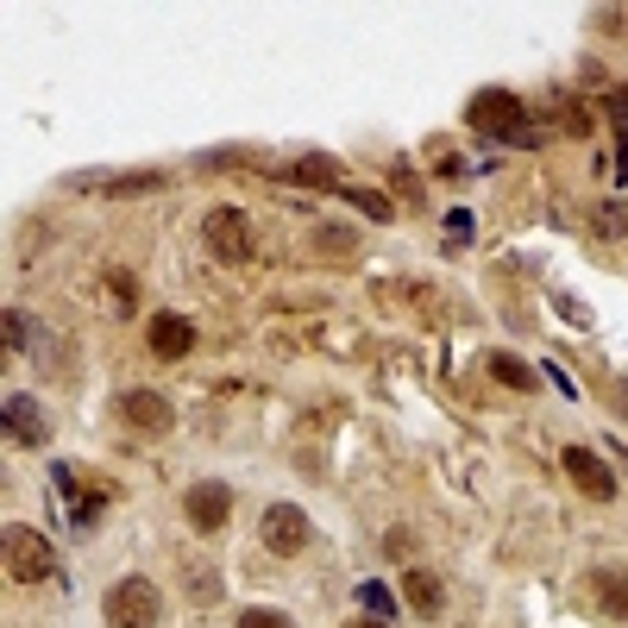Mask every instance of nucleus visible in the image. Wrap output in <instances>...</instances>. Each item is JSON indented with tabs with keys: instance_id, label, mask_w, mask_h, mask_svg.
Masks as SVG:
<instances>
[{
	"instance_id": "1",
	"label": "nucleus",
	"mask_w": 628,
	"mask_h": 628,
	"mask_svg": "<svg viewBox=\"0 0 628 628\" xmlns=\"http://www.w3.org/2000/svg\"><path fill=\"white\" fill-rule=\"evenodd\" d=\"M465 120H472L484 139H497V145H534V114H528V100L509 95V88H477L472 107H465Z\"/></svg>"
},
{
	"instance_id": "2",
	"label": "nucleus",
	"mask_w": 628,
	"mask_h": 628,
	"mask_svg": "<svg viewBox=\"0 0 628 628\" xmlns=\"http://www.w3.org/2000/svg\"><path fill=\"white\" fill-rule=\"evenodd\" d=\"M50 484H57L63 509H70L75 534H82V528H95L100 516H107V502H114V484H107V477H95L88 465H50Z\"/></svg>"
},
{
	"instance_id": "3",
	"label": "nucleus",
	"mask_w": 628,
	"mask_h": 628,
	"mask_svg": "<svg viewBox=\"0 0 628 628\" xmlns=\"http://www.w3.org/2000/svg\"><path fill=\"white\" fill-rule=\"evenodd\" d=\"M100 616H107V628H157V616H164V591L151 584V578H114L107 584V597H100Z\"/></svg>"
},
{
	"instance_id": "4",
	"label": "nucleus",
	"mask_w": 628,
	"mask_h": 628,
	"mask_svg": "<svg viewBox=\"0 0 628 628\" xmlns=\"http://www.w3.org/2000/svg\"><path fill=\"white\" fill-rule=\"evenodd\" d=\"M0 547H7V572L20 578V584H45V578H57V547H50L38 528L13 522L7 534H0Z\"/></svg>"
},
{
	"instance_id": "5",
	"label": "nucleus",
	"mask_w": 628,
	"mask_h": 628,
	"mask_svg": "<svg viewBox=\"0 0 628 628\" xmlns=\"http://www.w3.org/2000/svg\"><path fill=\"white\" fill-rule=\"evenodd\" d=\"M201 239H208V251H214L221 264H246V258H251V221H246V208H208Z\"/></svg>"
},
{
	"instance_id": "6",
	"label": "nucleus",
	"mask_w": 628,
	"mask_h": 628,
	"mask_svg": "<svg viewBox=\"0 0 628 628\" xmlns=\"http://www.w3.org/2000/svg\"><path fill=\"white\" fill-rule=\"evenodd\" d=\"M182 509H189V528H195V534H226V522H233V490H226L221 477H201V484H189Z\"/></svg>"
},
{
	"instance_id": "7",
	"label": "nucleus",
	"mask_w": 628,
	"mask_h": 628,
	"mask_svg": "<svg viewBox=\"0 0 628 628\" xmlns=\"http://www.w3.org/2000/svg\"><path fill=\"white\" fill-rule=\"evenodd\" d=\"M308 509H296V502H271L264 509V547L271 553H301L308 547Z\"/></svg>"
},
{
	"instance_id": "8",
	"label": "nucleus",
	"mask_w": 628,
	"mask_h": 628,
	"mask_svg": "<svg viewBox=\"0 0 628 628\" xmlns=\"http://www.w3.org/2000/svg\"><path fill=\"white\" fill-rule=\"evenodd\" d=\"M120 422L157 440V434H170V427H176V408L157 396V390H126V396H120Z\"/></svg>"
},
{
	"instance_id": "9",
	"label": "nucleus",
	"mask_w": 628,
	"mask_h": 628,
	"mask_svg": "<svg viewBox=\"0 0 628 628\" xmlns=\"http://www.w3.org/2000/svg\"><path fill=\"white\" fill-rule=\"evenodd\" d=\"M566 477H572L591 502H616V477H609V465H603L591 447H566Z\"/></svg>"
},
{
	"instance_id": "10",
	"label": "nucleus",
	"mask_w": 628,
	"mask_h": 628,
	"mask_svg": "<svg viewBox=\"0 0 628 628\" xmlns=\"http://www.w3.org/2000/svg\"><path fill=\"white\" fill-rule=\"evenodd\" d=\"M7 440H13V447H45L50 440L45 402L38 396H7Z\"/></svg>"
},
{
	"instance_id": "11",
	"label": "nucleus",
	"mask_w": 628,
	"mask_h": 628,
	"mask_svg": "<svg viewBox=\"0 0 628 628\" xmlns=\"http://www.w3.org/2000/svg\"><path fill=\"white\" fill-rule=\"evenodd\" d=\"M145 346H151V358H182V352L195 346V327L182 321V315H151V327H145Z\"/></svg>"
},
{
	"instance_id": "12",
	"label": "nucleus",
	"mask_w": 628,
	"mask_h": 628,
	"mask_svg": "<svg viewBox=\"0 0 628 628\" xmlns=\"http://www.w3.org/2000/svg\"><path fill=\"white\" fill-rule=\"evenodd\" d=\"M402 597H408V609H415V616H440V603H447V591H440V578L427 572H408L402 578Z\"/></svg>"
},
{
	"instance_id": "13",
	"label": "nucleus",
	"mask_w": 628,
	"mask_h": 628,
	"mask_svg": "<svg viewBox=\"0 0 628 628\" xmlns=\"http://www.w3.org/2000/svg\"><path fill=\"white\" fill-rule=\"evenodd\" d=\"M289 182H308V189H346V170L333 164V157H301V164H289Z\"/></svg>"
},
{
	"instance_id": "14",
	"label": "nucleus",
	"mask_w": 628,
	"mask_h": 628,
	"mask_svg": "<svg viewBox=\"0 0 628 628\" xmlns=\"http://www.w3.org/2000/svg\"><path fill=\"white\" fill-rule=\"evenodd\" d=\"M591 591H597V603L616 616V623H628V578L623 572H609V566H603V572H591Z\"/></svg>"
},
{
	"instance_id": "15",
	"label": "nucleus",
	"mask_w": 628,
	"mask_h": 628,
	"mask_svg": "<svg viewBox=\"0 0 628 628\" xmlns=\"http://www.w3.org/2000/svg\"><path fill=\"white\" fill-rule=\"evenodd\" d=\"M75 182H82V176H75ZM82 189H100V195H151V189H164V176L132 170V176H114V182H82Z\"/></svg>"
},
{
	"instance_id": "16",
	"label": "nucleus",
	"mask_w": 628,
	"mask_h": 628,
	"mask_svg": "<svg viewBox=\"0 0 628 628\" xmlns=\"http://www.w3.org/2000/svg\"><path fill=\"white\" fill-rule=\"evenodd\" d=\"M484 371L497 377L502 390H534V371H528L522 358H509V352H490V358H484Z\"/></svg>"
},
{
	"instance_id": "17",
	"label": "nucleus",
	"mask_w": 628,
	"mask_h": 628,
	"mask_svg": "<svg viewBox=\"0 0 628 628\" xmlns=\"http://www.w3.org/2000/svg\"><path fill=\"white\" fill-rule=\"evenodd\" d=\"M547 114L559 120V132H572V139H584V132H591V114H584V107H572L566 95H547Z\"/></svg>"
},
{
	"instance_id": "18",
	"label": "nucleus",
	"mask_w": 628,
	"mask_h": 628,
	"mask_svg": "<svg viewBox=\"0 0 628 628\" xmlns=\"http://www.w3.org/2000/svg\"><path fill=\"white\" fill-rule=\"evenodd\" d=\"M189 597H195V603H214V597H221V572L195 559V566H189Z\"/></svg>"
},
{
	"instance_id": "19",
	"label": "nucleus",
	"mask_w": 628,
	"mask_h": 628,
	"mask_svg": "<svg viewBox=\"0 0 628 628\" xmlns=\"http://www.w3.org/2000/svg\"><path fill=\"white\" fill-rule=\"evenodd\" d=\"M315 246L333 251V258H352V251H358V233H346V226H321V233H315Z\"/></svg>"
},
{
	"instance_id": "20",
	"label": "nucleus",
	"mask_w": 628,
	"mask_h": 628,
	"mask_svg": "<svg viewBox=\"0 0 628 628\" xmlns=\"http://www.w3.org/2000/svg\"><path fill=\"white\" fill-rule=\"evenodd\" d=\"M340 195H352V208H365V214H371V221H390V195H377V189H340Z\"/></svg>"
},
{
	"instance_id": "21",
	"label": "nucleus",
	"mask_w": 628,
	"mask_h": 628,
	"mask_svg": "<svg viewBox=\"0 0 628 628\" xmlns=\"http://www.w3.org/2000/svg\"><path fill=\"white\" fill-rule=\"evenodd\" d=\"M107 289H114V308H139V283H132V271H107Z\"/></svg>"
},
{
	"instance_id": "22",
	"label": "nucleus",
	"mask_w": 628,
	"mask_h": 628,
	"mask_svg": "<svg viewBox=\"0 0 628 628\" xmlns=\"http://www.w3.org/2000/svg\"><path fill=\"white\" fill-rule=\"evenodd\" d=\"M32 315H20V308H7V352H20V346H32Z\"/></svg>"
},
{
	"instance_id": "23",
	"label": "nucleus",
	"mask_w": 628,
	"mask_h": 628,
	"mask_svg": "<svg viewBox=\"0 0 628 628\" xmlns=\"http://www.w3.org/2000/svg\"><path fill=\"white\" fill-rule=\"evenodd\" d=\"M239 628H296V623H289L283 609H246V616H239Z\"/></svg>"
},
{
	"instance_id": "24",
	"label": "nucleus",
	"mask_w": 628,
	"mask_h": 628,
	"mask_svg": "<svg viewBox=\"0 0 628 628\" xmlns=\"http://www.w3.org/2000/svg\"><path fill=\"white\" fill-rule=\"evenodd\" d=\"M358 603H365V609H377V616H390V609H396V597H390L383 584H358Z\"/></svg>"
},
{
	"instance_id": "25",
	"label": "nucleus",
	"mask_w": 628,
	"mask_h": 628,
	"mask_svg": "<svg viewBox=\"0 0 628 628\" xmlns=\"http://www.w3.org/2000/svg\"><path fill=\"white\" fill-rule=\"evenodd\" d=\"M597 233H603V239H616V233H623V208H616V201H603V208H597Z\"/></svg>"
},
{
	"instance_id": "26",
	"label": "nucleus",
	"mask_w": 628,
	"mask_h": 628,
	"mask_svg": "<svg viewBox=\"0 0 628 628\" xmlns=\"http://www.w3.org/2000/svg\"><path fill=\"white\" fill-rule=\"evenodd\" d=\"M553 301H559V315H566V321L591 327V308H584V301H572V296H553Z\"/></svg>"
},
{
	"instance_id": "27",
	"label": "nucleus",
	"mask_w": 628,
	"mask_h": 628,
	"mask_svg": "<svg viewBox=\"0 0 628 628\" xmlns=\"http://www.w3.org/2000/svg\"><path fill=\"white\" fill-rule=\"evenodd\" d=\"M440 176H447V182H465V164H459L452 151H440Z\"/></svg>"
},
{
	"instance_id": "28",
	"label": "nucleus",
	"mask_w": 628,
	"mask_h": 628,
	"mask_svg": "<svg viewBox=\"0 0 628 628\" xmlns=\"http://www.w3.org/2000/svg\"><path fill=\"white\" fill-rule=\"evenodd\" d=\"M408 547H415V534H408V528H396V534L383 541V553H396V559H402V553H408Z\"/></svg>"
},
{
	"instance_id": "29",
	"label": "nucleus",
	"mask_w": 628,
	"mask_h": 628,
	"mask_svg": "<svg viewBox=\"0 0 628 628\" xmlns=\"http://www.w3.org/2000/svg\"><path fill=\"white\" fill-rule=\"evenodd\" d=\"M628 13H616V7H603V13H597V25H603V32H628Z\"/></svg>"
},
{
	"instance_id": "30",
	"label": "nucleus",
	"mask_w": 628,
	"mask_h": 628,
	"mask_svg": "<svg viewBox=\"0 0 628 628\" xmlns=\"http://www.w3.org/2000/svg\"><path fill=\"white\" fill-rule=\"evenodd\" d=\"M623 459H628V447H623Z\"/></svg>"
}]
</instances>
